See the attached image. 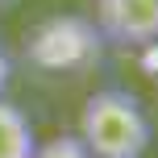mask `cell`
<instances>
[{
    "mask_svg": "<svg viewBox=\"0 0 158 158\" xmlns=\"http://www.w3.org/2000/svg\"><path fill=\"white\" fill-rule=\"evenodd\" d=\"M75 137L87 146L92 158H142L150 146V117L133 92L104 87L87 96Z\"/></svg>",
    "mask_w": 158,
    "mask_h": 158,
    "instance_id": "6da1fadb",
    "label": "cell"
},
{
    "mask_svg": "<svg viewBox=\"0 0 158 158\" xmlns=\"http://www.w3.org/2000/svg\"><path fill=\"white\" fill-rule=\"evenodd\" d=\"M25 58L38 71L63 75V71H87L104 58V33L87 17H46L25 42Z\"/></svg>",
    "mask_w": 158,
    "mask_h": 158,
    "instance_id": "7a4b0ae2",
    "label": "cell"
},
{
    "mask_svg": "<svg viewBox=\"0 0 158 158\" xmlns=\"http://www.w3.org/2000/svg\"><path fill=\"white\" fill-rule=\"evenodd\" d=\"M96 29L117 46H154L158 0H96Z\"/></svg>",
    "mask_w": 158,
    "mask_h": 158,
    "instance_id": "3957f363",
    "label": "cell"
},
{
    "mask_svg": "<svg viewBox=\"0 0 158 158\" xmlns=\"http://www.w3.org/2000/svg\"><path fill=\"white\" fill-rule=\"evenodd\" d=\"M33 150H38V137L29 117L0 96V158H33Z\"/></svg>",
    "mask_w": 158,
    "mask_h": 158,
    "instance_id": "277c9868",
    "label": "cell"
},
{
    "mask_svg": "<svg viewBox=\"0 0 158 158\" xmlns=\"http://www.w3.org/2000/svg\"><path fill=\"white\" fill-rule=\"evenodd\" d=\"M33 158H92V154H87V146L79 137H50L46 146L33 150Z\"/></svg>",
    "mask_w": 158,
    "mask_h": 158,
    "instance_id": "5b68a950",
    "label": "cell"
},
{
    "mask_svg": "<svg viewBox=\"0 0 158 158\" xmlns=\"http://www.w3.org/2000/svg\"><path fill=\"white\" fill-rule=\"evenodd\" d=\"M8 71H13V63H8L4 46H0V92H4V83H8Z\"/></svg>",
    "mask_w": 158,
    "mask_h": 158,
    "instance_id": "8992f818",
    "label": "cell"
},
{
    "mask_svg": "<svg viewBox=\"0 0 158 158\" xmlns=\"http://www.w3.org/2000/svg\"><path fill=\"white\" fill-rule=\"evenodd\" d=\"M4 4H17V0H0V8H4Z\"/></svg>",
    "mask_w": 158,
    "mask_h": 158,
    "instance_id": "52a82bcc",
    "label": "cell"
}]
</instances>
